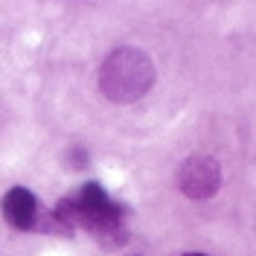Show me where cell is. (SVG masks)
<instances>
[{
	"label": "cell",
	"mask_w": 256,
	"mask_h": 256,
	"mask_svg": "<svg viewBox=\"0 0 256 256\" xmlns=\"http://www.w3.org/2000/svg\"><path fill=\"white\" fill-rule=\"evenodd\" d=\"M67 227H82L105 248H120L126 244L131 230H128V207L114 201L102 184L88 180L76 192L64 195L52 210Z\"/></svg>",
	"instance_id": "6da1fadb"
},
{
	"label": "cell",
	"mask_w": 256,
	"mask_h": 256,
	"mask_svg": "<svg viewBox=\"0 0 256 256\" xmlns=\"http://www.w3.org/2000/svg\"><path fill=\"white\" fill-rule=\"evenodd\" d=\"M158 79L152 56L137 47H116L99 64V90L114 105L140 102Z\"/></svg>",
	"instance_id": "7a4b0ae2"
},
{
	"label": "cell",
	"mask_w": 256,
	"mask_h": 256,
	"mask_svg": "<svg viewBox=\"0 0 256 256\" xmlns=\"http://www.w3.org/2000/svg\"><path fill=\"white\" fill-rule=\"evenodd\" d=\"M178 190L192 201H207L222 190V166L212 154H190L178 169Z\"/></svg>",
	"instance_id": "3957f363"
},
{
	"label": "cell",
	"mask_w": 256,
	"mask_h": 256,
	"mask_svg": "<svg viewBox=\"0 0 256 256\" xmlns=\"http://www.w3.org/2000/svg\"><path fill=\"white\" fill-rule=\"evenodd\" d=\"M3 218L15 230H35L38 227V198L26 186H12L3 195Z\"/></svg>",
	"instance_id": "277c9868"
},
{
	"label": "cell",
	"mask_w": 256,
	"mask_h": 256,
	"mask_svg": "<svg viewBox=\"0 0 256 256\" xmlns=\"http://www.w3.org/2000/svg\"><path fill=\"white\" fill-rule=\"evenodd\" d=\"M70 154H73V160H70V166H73V169H82V166H88V152H84V148H79V146H76Z\"/></svg>",
	"instance_id": "5b68a950"
},
{
	"label": "cell",
	"mask_w": 256,
	"mask_h": 256,
	"mask_svg": "<svg viewBox=\"0 0 256 256\" xmlns=\"http://www.w3.org/2000/svg\"><path fill=\"white\" fill-rule=\"evenodd\" d=\"M180 256H210V254H198V250H186V254H180Z\"/></svg>",
	"instance_id": "8992f818"
},
{
	"label": "cell",
	"mask_w": 256,
	"mask_h": 256,
	"mask_svg": "<svg viewBox=\"0 0 256 256\" xmlns=\"http://www.w3.org/2000/svg\"><path fill=\"white\" fill-rule=\"evenodd\" d=\"M128 256H140V254H128Z\"/></svg>",
	"instance_id": "52a82bcc"
}]
</instances>
